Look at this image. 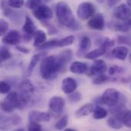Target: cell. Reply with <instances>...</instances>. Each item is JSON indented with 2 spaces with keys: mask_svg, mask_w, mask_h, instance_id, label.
<instances>
[{
  "mask_svg": "<svg viewBox=\"0 0 131 131\" xmlns=\"http://www.w3.org/2000/svg\"><path fill=\"white\" fill-rule=\"evenodd\" d=\"M65 106V101L59 96L52 97L48 102L49 111L53 116H58L63 111Z\"/></svg>",
  "mask_w": 131,
  "mask_h": 131,
  "instance_id": "8992f818",
  "label": "cell"
},
{
  "mask_svg": "<svg viewBox=\"0 0 131 131\" xmlns=\"http://www.w3.org/2000/svg\"><path fill=\"white\" fill-rule=\"evenodd\" d=\"M78 84L76 81L72 78H65L61 83V89L66 94H71L77 89Z\"/></svg>",
  "mask_w": 131,
  "mask_h": 131,
  "instance_id": "5bb4252c",
  "label": "cell"
},
{
  "mask_svg": "<svg viewBox=\"0 0 131 131\" xmlns=\"http://www.w3.org/2000/svg\"><path fill=\"white\" fill-rule=\"evenodd\" d=\"M127 5L131 8V0H127Z\"/></svg>",
  "mask_w": 131,
  "mask_h": 131,
  "instance_id": "7bdbcfd3",
  "label": "cell"
},
{
  "mask_svg": "<svg viewBox=\"0 0 131 131\" xmlns=\"http://www.w3.org/2000/svg\"><path fill=\"white\" fill-rule=\"evenodd\" d=\"M65 67L64 66L58 55L47 56L41 61V77L44 80L53 79Z\"/></svg>",
  "mask_w": 131,
  "mask_h": 131,
  "instance_id": "6da1fadb",
  "label": "cell"
},
{
  "mask_svg": "<svg viewBox=\"0 0 131 131\" xmlns=\"http://www.w3.org/2000/svg\"><path fill=\"white\" fill-rule=\"evenodd\" d=\"M22 30L26 34V35H28L29 38H31V36H34L35 33L37 31L35 23L33 22V21L28 15L25 16V20L22 27Z\"/></svg>",
  "mask_w": 131,
  "mask_h": 131,
  "instance_id": "9a60e30c",
  "label": "cell"
},
{
  "mask_svg": "<svg viewBox=\"0 0 131 131\" xmlns=\"http://www.w3.org/2000/svg\"><path fill=\"white\" fill-rule=\"evenodd\" d=\"M51 119V114L46 112H41L38 111H31L28 114L29 122H48Z\"/></svg>",
  "mask_w": 131,
  "mask_h": 131,
  "instance_id": "7c38bea8",
  "label": "cell"
},
{
  "mask_svg": "<svg viewBox=\"0 0 131 131\" xmlns=\"http://www.w3.org/2000/svg\"><path fill=\"white\" fill-rule=\"evenodd\" d=\"M11 57H12V54L9 50L5 46H2L1 47V61L2 62L8 60Z\"/></svg>",
  "mask_w": 131,
  "mask_h": 131,
  "instance_id": "4dcf8cb0",
  "label": "cell"
},
{
  "mask_svg": "<svg viewBox=\"0 0 131 131\" xmlns=\"http://www.w3.org/2000/svg\"><path fill=\"white\" fill-rule=\"evenodd\" d=\"M123 124L127 128H131V111H124L122 115Z\"/></svg>",
  "mask_w": 131,
  "mask_h": 131,
  "instance_id": "4316f807",
  "label": "cell"
},
{
  "mask_svg": "<svg viewBox=\"0 0 131 131\" xmlns=\"http://www.w3.org/2000/svg\"><path fill=\"white\" fill-rule=\"evenodd\" d=\"M24 0H8L7 5L12 8H21L24 5Z\"/></svg>",
  "mask_w": 131,
  "mask_h": 131,
  "instance_id": "f1b7e54d",
  "label": "cell"
},
{
  "mask_svg": "<svg viewBox=\"0 0 131 131\" xmlns=\"http://www.w3.org/2000/svg\"><path fill=\"white\" fill-rule=\"evenodd\" d=\"M120 2H121V0H107V3L110 8L115 7Z\"/></svg>",
  "mask_w": 131,
  "mask_h": 131,
  "instance_id": "60d3db41",
  "label": "cell"
},
{
  "mask_svg": "<svg viewBox=\"0 0 131 131\" xmlns=\"http://www.w3.org/2000/svg\"><path fill=\"white\" fill-rule=\"evenodd\" d=\"M96 1H97V2H101H101H104V0H96Z\"/></svg>",
  "mask_w": 131,
  "mask_h": 131,
  "instance_id": "bcb514c9",
  "label": "cell"
},
{
  "mask_svg": "<svg viewBox=\"0 0 131 131\" xmlns=\"http://www.w3.org/2000/svg\"><path fill=\"white\" fill-rule=\"evenodd\" d=\"M130 24L129 23H124V24H117L114 26L116 31H122V32H127L130 28Z\"/></svg>",
  "mask_w": 131,
  "mask_h": 131,
  "instance_id": "8d00e7d4",
  "label": "cell"
},
{
  "mask_svg": "<svg viewBox=\"0 0 131 131\" xmlns=\"http://www.w3.org/2000/svg\"><path fill=\"white\" fill-rule=\"evenodd\" d=\"M68 101L70 103L74 104V103H77V102H78V101H81V94L79 92H78V91H74V92L68 94Z\"/></svg>",
  "mask_w": 131,
  "mask_h": 131,
  "instance_id": "f546056e",
  "label": "cell"
},
{
  "mask_svg": "<svg viewBox=\"0 0 131 131\" xmlns=\"http://www.w3.org/2000/svg\"><path fill=\"white\" fill-rule=\"evenodd\" d=\"M107 64L104 61L101 59H96L94 60L93 64L91 67L89 71L90 76H97L102 74H104L107 71Z\"/></svg>",
  "mask_w": 131,
  "mask_h": 131,
  "instance_id": "8fae6325",
  "label": "cell"
},
{
  "mask_svg": "<svg viewBox=\"0 0 131 131\" xmlns=\"http://www.w3.org/2000/svg\"><path fill=\"white\" fill-rule=\"evenodd\" d=\"M123 71H124V68H121V67L117 66V65H114V66H112V67H111L109 68V74L111 76H113V75L116 74L117 73V74L122 73Z\"/></svg>",
  "mask_w": 131,
  "mask_h": 131,
  "instance_id": "74e56055",
  "label": "cell"
},
{
  "mask_svg": "<svg viewBox=\"0 0 131 131\" xmlns=\"http://www.w3.org/2000/svg\"><path fill=\"white\" fill-rule=\"evenodd\" d=\"M16 49L18 50L19 51L22 52V53H25V54L29 53V50L28 48H24V47H21V46H16Z\"/></svg>",
  "mask_w": 131,
  "mask_h": 131,
  "instance_id": "b9f144b4",
  "label": "cell"
},
{
  "mask_svg": "<svg viewBox=\"0 0 131 131\" xmlns=\"http://www.w3.org/2000/svg\"><path fill=\"white\" fill-rule=\"evenodd\" d=\"M130 88H131V86H130Z\"/></svg>",
  "mask_w": 131,
  "mask_h": 131,
  "instance_id": "7dc6e473",
  "label": "cell"
},
{
  "mask_svg": "<svg viewBox=\"0 0 131 131\" xmlns=\"http://www.w3.org/2000/svg\"><path fill=\"white\" fill-rule=\"evenodd\" d=\"M10 121H11L12 125L16 126V125L19 124V123L21 122V117H18V115H13L12 117H10Z\"/></svg>",
  "mask_w": 131,
  "mask_h": 131,
  "instance_id": "ab89813d",
  "label": "cell"
},
{
  "mask_svg": "<svg viewBox=\"0 0 131 131\" xmlns=\"http://www.w3.org/2000/svg\"><path fill=\"white\" fill-rule=\"evenodd\" d=\"M68 124V117L67 115H64L56 122V124L54 125V128L58 130H64L67 127Z\"/></svg>",
  "mask_w": 131,
  "mask_h": 131,
  "instance_id": "484cf974",
  "label": "cell"
},
{
  "mask_svg": "<svg viewBox=\"0 0 131 131\" xmlns=\"http://www.w3.org/2000/svg\"><path fill=\"white\" fill-rule=\"evenodd\" d=\"M10 125H12L10 117H4L3 116H2V118H1V129L2 130L8 129V128H9Z\"/></svg>",
  "mask_w": 131,
  "mask_h": 131,
  "instance_id": "d590c367",
  "label": "cell"
},
{
  "mask_svg": "<svg viewBox=\"0 0 131 131\" xmlns=\"http://www.w3.org/2000/svg\"><path fill=\"white\" fill-rule=\"evenodd\" d=\"M106 51H107V48L101 45L100 48H97V49H94V50H93L92 51H90L89 53L86 54L85 58H86L87 59L94 60H94L97 59L98 58H100V57L104 55L105 53H106Z\"/></svg>",
  "mask_w": 131,
  "mask_h": 131,
  "instance_id": "7402d4cb",
  "label": "cell"
},
{
  "mask_svg": "<svg viewBox=\"0 0 131 131\" xmlns=\"http://www.w3.org/2000/svg\"><path fill=\"white\" fill-rule=\"evenodd\" d=\"M114 16L120 20L127 21L131 18V9L126 4H121L114 11Z\"/></svg>",
  "mask_w": 131,
  "mask_h": 131,
  "instance_id": "30bf717a",
  "label": "cell"
},
{
  "mask_svg": "<svg viewBox=\"0 0 131 131\" xmlns=\"http://www.w3.org/2000/svg\"><path fill=\"white\" fill-rule=\"evenodd\" d=\"M11 90V85L8 82L2 81H1V84H0V91L2 94H8L9 91Z\"/></svg>",
  "mask_w": 131,
  "mask_h": 131,
  "instance_id": "836d02e7",
  "label": "cell"
},
{
  "mask_svg": "<svg viewBox=\"0 0 131 131\" xmlns=\"http://www.w3.org/2000/svg\"><path fill=\"white\" fill-rule=\"evenodd\" d=\"M91 41L90 38L84 36L81 38L80 41V46H79V50L77 53V55L78 57H81L83 55H86V52L91 48Z\"/></svg>",
  "mask_w": 131,
  "mask_h": 131,
  "instance_id": "e0dca14e",
  "label": "cell"
},
{
  "mask_svg": "<svg viewBox=\"0 0 131 131\" xmlns=\"http://www.w3.org/2000/svg\"><path fill=\"white\" fill-rule=\"evenodd\" d=\"M8 29V24L7 21H5L4 19L0 20V35L3 36L7 33V31Z\"/></svg>",
  "mask_w": 131,
  "mask_h": 131,
  "instance_id": "e575fe53",
  "label": "cell"
},
{
  "mask_svg": "<svg viewBox=\"0 0 131 131\" xmlns=\"http://www.w3.org/2000/svg\"><path fill=\"white\" fill-rule=\"evenodd\" d=\"M41 1L42 0H27L25 2V6L28 9L34 10L40 5Z\"/></svg>",
  "mask_w": 131,
  "mask_h": 131,
  "instance_id": "1f68e13d",
  "label": "cell"
},
{
  "mask_svg": "<svg viewBox=\"0 0 131 131\" xmlns=\"http://www.w3.org/2000/svg\"><path fill=\"white\" fill-rule=\"evenodd\" d=\"M28 129L29 131H41L42 130V127L38 122H29Z\"/></svg>",
  "mask_w": 131,
  "mask_h": 131,
  "instance_id": "f35d334b",
  "label": "cell"
},
{
  "mask_svg": "<svg viewBox=\"0 0 131 131\" xmlns=\"http://www.w3.org/2000/svg\"><path fill=\"white\" fill-rule=\"evenodd\" d=\"M56 44H57V40H51L49 41L45 42L42 45L38 48V50H45V49H48V48H56Z\"/></svg>",
  "mask_w": 131,
  "mask_h": 131,
  "instance_id": "d6a6232c",
  "label": "cell"
},
{
  "mask_svg": "<svg viewBox=\"0 0 131 131\" xmlns=\"http://www.w3.org/2000/svg\"><path fill=\"white\" fill-rule=\"evenodd\" d=\"M107 111L100 106H97L93 111V117L95 120H102L107 116Z\"/></svg>",
  "mask_w": 131,
  "mask_h": 131,
  "instance_id": "d4e9b609",
  "label": "cell"
},
{
  "mask_svg": "<svg viewBox=\"0 0 131 131\" xmlns=\"http://www.w3.org/2000/svg\"><path fill=\"white\" fill-rule=\"evenodd\" d=\"M18 89H19V94L28 97L29 98H31V95L33 94L34 91H35V87L32 84L31 81L28 79H25L23 80L18 86Z\"/></svg>",
  "mask_w": 131,
  "mask_h": 131,
  "instance_id": "4fadbf2b",
  "label": "cell"
},
{
  "mask_svg": "<svg viewBox=\"0 0 131 131\" xmlns=\"http://www.w3.org/2000/svg\"><path fill=\"white\" fill-rule=\"evenodd\" d=\"M18 107V94L15 91L9 92L1 103V109L3 112L12 113Z\"/></svg>",
  "mask_w": 131,
  "mask_h": 131,
  "instance_id": "277c9868",
  "label": "cell"
},
{
  "mask_svg": "<svg viewBox=\"0 0 131 131\" xmlns=\"http://www.w3.org/2000/svg\"><path fill=\"white\" fill-rule=\"evenodd\" d=\"M21 41V35L17 30H11L2 36V42L8 45H17Z\"/></svg>",
  "mask_w": 131,
  "mask_h": 131,
  "instance_id": "9c48e42d",
  "label": "cell"
},
{
  "mask_svg": "<svg viewBox=\"0 0 131 131\" xmlns=\"http://www.w3.org/2000/svg\"><path fill=\"white\" fill-rule=\"evenodd\" d=\"M129 61H130V62L131 63V53L130 54V56H129Z\"/></svg>",
  "mask_w": 131,
  "mask_h": 131,
  "instance_id": "f6af8a7d",
  "label": "cell"
},
{
  "mask_svg": "<svg viewBox=\"0 0 131 131\" xmlns=\"http://www.w3.org/2000/svg\"><path fill=\"white\" fill-rule=\"evenodd\" d=\"M33 15L39 21H46L53 17L52 10L45 5H39L33 10Z\"/></svg>",
  "mask_w": 131,
  "mask_h": 131,
  "instance_id": "52a82bcc",
  "label": "cell"
},
{
  "mask_svg": "<svg viewBox=\"0 0 131 131\" xmlns=\"http://www.w3.org/2000/svg\"><path fill=\"white\" fill-rule=\"evenodd\" d=\"M75 130L71 129V128H68V129H64V131H74Z\"/></svg>",
  "mask_w": 131,
  "mask_h": 131,
  "instance_id": "ee69618b",
  "label": "cell"
},
{
  "mask_svg": "<svg viewBox=\"0 0 131 131\" xmlns=\"http://www.w3.org/2000/svg\"><path fill=\"white\" fill-rule=\"evenodd\" d=\"M121 98L120 92L114 88H108L105 90L102 96L100 97V101L101 104L109 107H113L116 106Z\"/></svg>",
  "mask_w": 131,
  "mask_h": 131,
  "instance_id": "3957f363",
  "label": "cell"
},
{
  "mask_svg": "<svg viewBox=\"0 0 131 131\" xmlns=\"http://www.w3.org/2000/svg\"><path fill=\"white\" fill-rule=\"evenodd\" d=\"M46 34L43 30H37L36 32L34 35V46L36 48L40 47L45 42H46Z\"/></svg>",
  "mask_w": 131,
  "mask_h": 131,
  "instance_id": "44dd1931",
  "label": "cell"
},
{
  "mask_svg": "<svg viewBox=\"0 0 131 131\" xmlns=\"http://www.w3.org/2000/svg\"><path fill=\"white\" fill-rule=\"evenodd\" d=\"M58 56L60 58V60L62 62V64H64V66L66 67V65L72 59L73 52H72V51L71 49H65V50L62 51Z\"/></svg>",
  "mask_w": 131,
  "mask_h": 131,
  "instance_id": "603a6c76",
  "label": "cell"
},
{
  "mask_svg": "<svg viewBox=\"0 0 131 131\" xmlns=\"http://www.w3.org/2000/svg\"><path fill=\"white\" fill-rule=\"evenodd\" d=\"M111 80V78L105 75L104 74H100V75H97L95 76V78L93 79V84H96V85H99V84H104L107 81H109Z\"/></svg>",
  "mask_w": 131,
  "mask_h": 131,
  "instance_id": "83f0119b",
  "label": "cell"
},
{
  "mask_svg": "<svg viewBox=\"0 0 131 131\" xmlns=\"http://www.w3.org/2000/svg\"><path fill=\"white\" fill-rule=\"evenodd\" d=\"M128 53H129V50L125 46H117L111 51L112 55L115 58L121 61L125 60L128 55Z\"/></svg>",
  "mask_w": 131,
  "mask_h": 131,
  "instance_id": "ac0fdd59",
  "label": "cell"
},
{
  "mask_svg": "<svg viewBox=\"0 0 131 131\" xmlns=\"http://www.w3.org/2000/svg\"><path fill=\"white\" fill-rule=\"evenodd\" d=\"M47 55V53L46 52H40V53H38L35 55H33L31 58V61H30V63L28 64V74H30L32 71L34 70V68H35V66L38 64V63L39 61H41Z\"/></svg>",
  "mask_w": 131,
  "mask_h": 131,
  "instance_id": "d6986e66",
  "label": "cell"
},
{
  "mask_svg": "<svg viewBox=\"0 0 131 131\" xmlns=\"http://www.w3.org/2000/svg\"><path fill=\"white\" fill-rule=\"evenodd\" d=\"M69 70L73 74H82L88 72V65L81 61H74L71 64L69 67Z\"/></svg>",
  "mask_w": 131,
  "mask_h": 131,
  "instance_id": "2e32d148",
  "label": "cell"
},
{
  "mask_svg": "<svg viewBox=\"0 0 131 131\" xmlns=\"http://www.w3.org/2000/svg\"><path fill=\"white\" fill-rule=\"evenodd\" d=\"M95 13V8L94 5L89 2H83L79 4L77 9V15L79 19L86 21L90 19Z\"/></svg>",
  "mask_w": 131,
  "mask_h": 131,
  "instance_id": "5b68a950",
  "label": "cell"
},
{
  "mask_svg": "<svg viewBox=\"0 0 131 131\" xmlns=\"http://www.w3.org/2000/svg\"><path fill=\"white\" fill-rule=\"evenodd\" d=\"M56 15L58 21L65 27L71 28L75 23V18L70 6L64 1H60L57 4Z\"/></svg>",
  "mask_w": 131,
  "mask_h": 131,
  "instance_id": "7a4b0ae2",
  "label": "cell"
},
{
  "mask_svg": "<svg viewBox=\"0 0 131 131\" xmlns=\"http://www.w3.org/2000/svg\"><path fill=\"white\" fill-rule=\"evenodd\" d=\"M88 26L94 30H103L105 27L104 16L101 13L93 15L88 22Z\"/></svg>",
  "mask_w": 131,
  "mask_h": 131,
  "instance_id": "ba28073f",
  "label": "cell"
},
{
  "mask_svg": "<svg viewBox=\"0 0 131 131\" xmlns=\"http://www.w3.org/2000/svg\"><path fill=\"white\" fill-rule=\"evenodd\" d=\"M75 38L74 35H68L61 40H57L56 48H64L66 46L71 45L74 42Z\"/></svg>",
  "mask_w": 131,
  "mask_h": 131,
  "instance_id": "cb8c5ba5",
  "label": "cell"
},
{
  "mask_svg": "<svg viewBox=\"0 0 131 131\" xmlns=\"http://www.w3.org/2000/svg\"><path fill=\"white\" fill-rule=\"evenodd\" d=\"M94 109V107L93 104H91V103L86 104L84 106H82L81 108H79L75 112L74 116L77 118H81V117H83L88 116L89 114L93 113Z\"/></svg>",
  "mask_w": 131,
  "mask_h": 131,
  "instance_id": "ffe728a7",
  "label": "cell"
}]
</instances>
